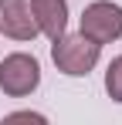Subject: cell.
<instances>
[{
    "instance_id": "cell-1",
    "label": "cell",
    "mask_w": 122,
    "mask_h": 125,
    "mask_svg": "<svg viewBox=\"0 0 122 125\" xmlns=\"http://www.w3.org/2000/svg\"><path fill=\"white\" fill-rule=\"evenodd\" d=\"M98 54H102V44H95L92 37H85V34H61L54 47H51V58L58 64L61 74H68V78H85V74H92V68L98 64Z\"/></svg>"
},
{
    "instance_id": "cell-2",
    "label": "cell",
    "mask_w": 122,
    "mask_h": 125,
    "mask_svg": "<svg viewBox=\"0 0 122 125\" xmlns=\"http://www.w3.org/2000/svg\"><path fill=\"white\" fill-rule=\"evenodd\" d=\"M41 84V64L37 58H31V54H7L3 61H0V91L3 95H10V98H27L31 91H37Z\"/></svg>"
},
{
    "instance_id": "cell-3",
    "label": "cell",
    "mask_w": 122,
    "mask_h": 125,
    "mask_svg": "<svg viewBox=\"0 0 122 125\" xmlns=\"http://www.w3.org/2000/svg\"><path fill=\"white\" fill-rule=\"evenodd\" d=\"M81 34L95 44H112L122 37V7L112 0H95L81 10Z\"/></svg>"
},
{
    "instance_id": "cell-4",
    "label": "cell",
    "mask_w": 122,
    "mask_h": 125,
    "mask_svg": "<svg viewBox=\"0 0 122 125\" xmlns=\"http://www.w3.org/2000/svg\"><path fill=\"white\" fill-rule=\"evenodd\" d=\"M0 34L14 41H34L41 34L27 0H0Z\"/></svg>"
},
{
    "instance_id": "cell-5",
    "label": "cell",
    "mask_w": 122,
    "mask_h": 125,
    "mask_svg": "<svg viewBox=\"0 0 122 125\" xmlns=\"http://www.w3.org/2000/svg\"><path fill=\"white\" fill-rule=\"evenodd\" d=\"M31 14L41 34L58 41L68 27V0H31Z\"/></svg>"
},
{
    "instance_id": "cell-6",
    "label": "cell",
    "mask_w": 122,
    "mask_h": 125,
    "mask_svg": "<svg viewBox=\"0 0 122 125\" xmlns=\"http://www.w3.org/2000/svg\"><path fill=\"white\" fill-rule=\"evenodd\" d=\"M105 91H109L112 102H122V54L112 58L109 71H105Z\"/></svg>"
},
{
    "instance_id": "cell-7",
    "label": "cell",
    "mask_w": 122,
    "mask_h": 125,
    "mask_svg": "<svg viewBox=\"0 0 122 125\" xmlns=\"http://www.w3.org/2000/svg\"><path fill=\"white\" fill-rule=\"evenodd\" d=\"M3 122H48V118L37 115V112H14V115H7Z\"/></svg>"
}]
</instances>
